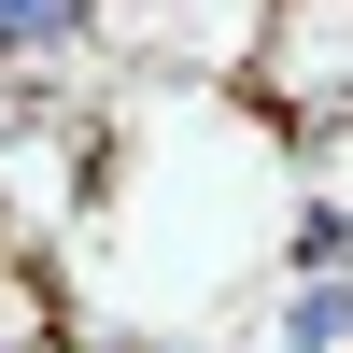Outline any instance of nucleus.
<instances>
[{"mask_svg":"<svg viewBox=\"0 0 353 353\" xmlns=\"http://www.w3.org/2000/svg\"><path fill=\"white\" fill-rule=\"evenodd\" d=\"M339 339H353V269H325V283L283 297V353H339Z\"/></svg>","mask_w":353,"mask_h":353,"instance_id":"obj_1","label":"nucleus"},{"mask_svg":"<svg viewBox=\"0 0 353 353\" xmlns=\"http://www.w3.org/2000/svg\"><path fill=\"white\" fill-rule=\"evenodd\" d=\"M57 28H85V0H0V57H28V43H57Z\"/></svg>","mask_w":353,"mask_h":353,"instance_id":"obj_2","label":"nucleus"}]
</instances>
